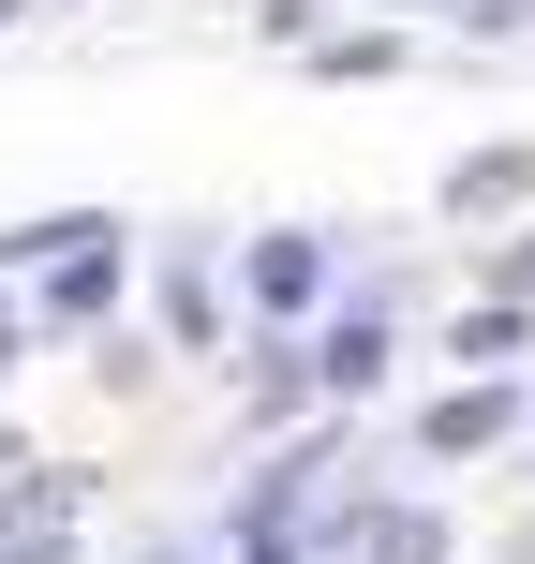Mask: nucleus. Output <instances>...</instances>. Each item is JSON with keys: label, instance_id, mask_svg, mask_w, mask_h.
<instances>
[{"label": "nucleus", "instance_id": "1", "mask_svg": "<svg viewBox=\"0 0 535 564\" xmlns=\"http://www.w3.org/2000/svg\"><path fill=\"white\" fill-rule=\"evenodd\" d=\"M312 282H328V268H312V238H268V253H254V297H282V312H298Z\"/></svg>", "mask_w": 535, "mask_h": 564}]
</instances>
